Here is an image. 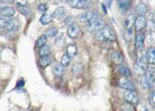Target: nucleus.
I'll use <instances>...</instances> for the list:
<instances>
[{
    "instance_id": "f257e3e1",
    "label": "nucleus",
    "mask_w": 155,
    "mask_h": 111,
    "mask_svg": "<svg viewBox=\"0 0 155 111\" xmlns=\"http://www.w3.org/2000/svg\"><path fill=\"white\" fill-rule=\"evenodd\" d=\"M97 38L101 41H108V42H112L116 40L114 31L110 26H104L101 30H98Z\"/></svg>"
},
{
    "instance_id": "f03ea898",
    "label": "nucleus",
    "mask_w": 155,
    "mask_h": 111,
    "mask_svg": "<svg viewBox=\"0 0 155 111\" xmlns=\"http://www.w3.org/2000/svg\"><path fill=\"white\" fill-rule=\"evenodd\" d=\"M148 62L146 61V58L145 56H140V57L137 59V61L134 65V71L136 75H142L145 74V71L146 68H148L147 67Z\"/></svg>"
},
{
    "instance_id": "7ed1b4c3",
    "label": "nucleus",
    "mask_w": 155,
    "mask_h": 111,
    "mask_svg": "<svg viewBox=\"0 0 155 111\" xmlns=\"http://www.w3.org/2000/svg\"><path fill=\"white\" fill-rule=\"evenodd\" d=\"M67 1L70 6L77 9H87L94 5L90 0H67Z\"/></svg>"
},
{
    "instance_id": "20e7f679",
    "label": "nucleus",
    "mask_w": 155,
    "mask_h": 111,
    "mask_svg": "<svg viewBox=\"0 0 155 111\" xmlns=\"http://www.w3.org/2000/svg\"><path fill=\"white\" fill-rule=\"evenodd\" d=\"M87 27H89L91 30H94V31H98V30H101L103 27H104V20H101V18H98V17L91 18V20L87 21Z\"/></svg>"
},
{
    "instance_id": "39448f33",
    "label": "nucleus",
    "mask_w": 155,
    "mask_h": 111,
    "mask_svg": "<svg viewBox=\"0 0 155 111\" xmlns=\"http://www.w3.org/2000/svg\"><path fill=\"white\" fill-rule=\"evenodd\" d=\"M123 97H124L125 101L127 103L132 104V105L138 104V101H139L138 95H137V93L134 90H126L124 92V94H123Z\"/></svg>"
},
{
    "instance_id": "423d86ee",
    "label": "nucleus",
    "mask_w": 155,
    "mask_h": 111,
    "mask_svg": "<svg viewBox=\"0 0 155 111\" xmlns=\"http://www.w3.org/2000/svg\"><path fill=\"white\" fill-rule=\"evenodd\" d=\"M53 15V18L58 20V21H61V20H64L67 16H68V11H67V9L65 7H58V8L55 9L54 13L52 14Z\"/></svg>"
},
{
    "instance_id": "0eeeda50",
    "label": "nucleus",
    "mask_w": 155,
    "mask_h": 111,
    "mask_svg": "<svg viewBox=\"0 0 155 111\" xmlns=\"http://www.w3.org/2000/svg\"><path fill=\"white\" fill-rule=\"evenodd\" d=\"M15 15V9L10 6L0 7V16L3 18H12Z\"/></svg>"
},
{
    "instance_id": "6e6552de",
    "label": "nucleus",
    "mask_w": 155,
    "mask_h": 111,
    "mask_svg": "<svg viewBox=\"0 0 155 111\" xmlns=\"http://www.w3.org/2000/svg\"><path fill=\"white\" fill-rule=\"evenodd\" d=\"M146 25V18L144 16H138L134 20V27L137 32H140L145 28Z\"/></svg>"
},
{
    "instance_id": "1a4fd4ad",
    "label": "nucleus",
    "mask_w": 155,
    "mask_h": 111,
    "mask_svg": "<svg viewBox=\"0 0 155 111\" xmlns=\"http://www.w3.org/2000/svg\"><path fill=\"white\" fill-rule=\"evenodd\" d=\"M80 33H81L80 27L78 26L77 24H75V23H74L73 25L69 26V29H68V31H67V34H68V36L70 38H72V39H75V38H77L80 35Z\"/></svg>"
},
{
    "instance_id": "9d476101",
    "label": "nucleus",
    "mask_w": 155,
    "mask_h": 111,
    "mask_svg": "<svg viewBox=\"0 0 155 111\" xmlns=\"http://www.w3.org/2000/svg\"><path fill=\"white\" fill-rule=\"evenodd\" d=\"M144 44H145V37L144 35L141 33H137L135 36V48L137 51L142 50L144 47Z\"/></svg>"
},
{
    "instance_id": "9b49d317",
    "label": "nucleus",
    "mask_w": 155,
    "mask_h": 111,
    "mask_svg": "<svg viewBox=\"0 0 155 111\" xmlns=\"http://www.w3.org/2000/svg\"><path fill=\"white\" fill-rule=\"evenodd\" d=\"M110 61L115 65H121L123 61H124L123 56L120 53H118V52H111L110 54Z\"/></svg>"
},
{
    "instance_id": "f8f14e48",
    "label": "nucleus",
    "mask_w": 155,
    "mask_h": 111,
    "mask_svg": "<svg viewBox=\"0 0 155 111\" xmlns=\"http://www.w3.org/2000/svg\"><path fill=\"white\" fill-rule=\"evenodd\" d=\"M94 17H97V14L94 11H86L79 15V20L82 21V22H87L91 18H94Z\"/></svg>"
},
{
    "instance_id": "ddd939ff",
    "label": "nucleus",
    "mask_w": 155,
    "mask_h": 111,
    "mask_svg": "<svg viewBox=\"0 0 155 111\" xmlns=\"http://www.w3.org/2000/svg\"><path fill=\"white\" fill-rule=\"evenodd\" d=\"M145 58H146L147 62H148L149 65H153L155 64V49H154V47L148 48V50L146 52Z\"/></svg>"
},
{
    "instance_id": "4468645a",
    "label": "nucleus",
    "mask_w": 155,
    "mask_h": 111,
    "mask_svg": "<svg viewBox=\"0 0 155 111\" xmlns=\"http://www.w3.org/2000/svg\"><path fill=\"white\" fill-rule=\"evenodd\" d=\"M52 71H53V75H54L56 78H61V76L64 75L65 69L61 64H55L52 68Z\"/></svg>"
},
{
    "instance_id": "2eb2a0df",
    "label": "nucleus",
    "mask_w": 155,
    "mask_h": 111,
    "mask_svg": "<svg viewBox=\"0 0 155 111\" xmlns=\"http://www.w3.org/2000/svg\"><path fill=\"white\" fill-rule=\"evenodd\" d=\"M118 84L121 88L125 89V90H135L134 84H133L131 81H127V79H120L118 82Z\"/></svg>"
},
{
    "instance_id": "dca6fc26",
    "label": "nucleus",
    "mask_w": 155,
    "mask_h": 111,
    "mask_svg": "<svg viewBox=\"0 0 155 111\" xmlns=\"http://www.w3.org/2000/svg\"><path fill=\"white\" fill-rule=\"evenodd\" d=\"M118 8L120 11L125 12L131 7V0H118Z\"/></svg>"
},
{
    "instance_id": "f3484780",
    "label": "nucleus",
    "mask_w": 155,
    "mask_h": 111,
    "mask_svg": "<svg viewBox=\"0 0 155 111\" xmlns=\"http://www.w3.org/2000/svg\"><path fill=\"white\" fill-rule=\"evenodd\" d=\"M53 62V58L52 56H45V57H41L40 60H39V65L42 68H47L48 65H50Z\"/></svg>"
},
{
    "instance_id": "a211bd4d",
    "label": "nucleus",
    "mask_w": 155,
    "mask_h": 111,
    "mask_svg": "<svg viewBox=\"0 0 155 111\" xmlns=\"http://www.w3.org/2000/svg\"><path fill=\"white\" fill-rule=\"evenodd\" d=\"M134 16L133 15H129V16H126L125 19L123 20V27L125 28V29H130V28H132V26L134 25Z\"/></svg>"
},
{
    "instance_id": "6ab92c4d",
    "label": "nucleus",
    "mask_w": 155,
    "mask_h": 111,
    "mask_svg": "<svg viewBox=\"0 0 155 111\" xmlns=\"http://www.w3.org/2000/svg\"><path fill=\"white\" fill-rule=\"evenodd\" d=\"M53 15L52 14H47V13H45V14H42V16H41V18H40V23L42 24V25H49L52 21H53Z\"/></svg>"
},
{
    "instance_id": "aec40b11",
    "label": "nucleus",
    "mask_w": 155,
    "mask_h": 111,
    "mask_svg": "<svg viewBox=\"0 0 155 111\" xmlns=\"http://www.w3.org/2000/svg\"><path fill=\"white\" fill-rule=\"evenodd\" d=\"M140 84H141V86L144 89H149L152 87V85H153L145 75H142L141 78H140Z\"/></svg>"
},
{
    "instance_id": "412c9836",
    "label": "nucleus",
    "mask_w": 155,
    "mask_h": 111,
    "mask_svg": "<svg viewBox=\"0 0 155 111\" xmlns=\"http://www.w3.org/2000/svg\"><path fill=\"white\" fill-rule=\"evenodd\" d=\"M20 27V23L19 21H17L15 19H12L10 18L9 20V24H8V27H7L6 30H11V31H16L18 30Z\"/></svg>"
},
{
    "instance_id": "4be33fe9",
    "label": "nucleus",
    "mask_w": 155,
    "mask_h": 111,
    "mask_svg": "<svg viewBox=\"0 0 155 111\" xmlns=\"http://www.w3.org/2000/svg\"><path fill=\"white\" fill-rule=\"evenodd\" d=\"M135 11L140 16L145 15L146 12H147V6H146V4H144V3H139V4L136 6Z\"/></svg>"
},
{
    "instance_id": "5701e85b",
    "label": "nucleus",
    "mask_w": 155,
    "mask_h": 111,
    "mask_svg": "<svg viewBox=\"0 0 155 111\" xmlns=\"http://www.w3.org/2000/svg\"><path fill=\"white\" fill-rule=\"evenodd\" d=\"M51 54V49L47 45H44L43 47L39 48V55L41 57H45V56H49Z\"/></svg>"
},
{
    "instance_id": "b1692460",
    "label": "nucleus",
    "mask_w": 155,
    "mask_h": 111,
    "mask_svg": "<svg viewBox=\"0 0 155 111\" xmlns=\"http://www.w3.org/2000/svg\"><path fill=\"white\" fill-rule=\"evenodd\" d=\"M66 52H67V55L69 56V57H74L76 54H77V46L76 45H74V44H71V45H69L68 47H67V50H66Z\"/></svg>"
},
{
    "instance_id": "393cba45",
    "label": "nucleus",
    "mask_w": 155,
    "mask_h": 111,
    "mask_svg": "<svg viewBox=\"0 0 155 111\" xmlns=\"http://www.w3.org/2000/svg\"><path fill=\"white\" fill-rule=\"evenodd\" d=\"M118 71L122 76H130L131 75V71H130V69L128 68L124 67V65H119Z\"/></svg>"
},
{
    "instance_id": "a878e982",
    "label": "nucleus",
    "mask_w": 155,
    "mask_h": 111,
    "mask_svg": "<svg viewBox=\"0 0 155 111\" xmlns=\"http://www.w3.org/2000/svg\"><path fill=\"white\" fill-rule=\"evenodd\" d=\"M58 34V29L56 27H51V28H49V29L47 30V32H46V35L45 36L46 37H49V38H53V37H55L56 35Z\"/></svg>"
},
{
    "instance_id": "bb28decb",
    "label": "nucleus",
    "mask_w": 155,
    "mask_h": 111,
    "mask_svg": "<svg viewBox=\"0 0 155 111\" xmlns=\"http://www.w3.org/2000/svg\"><path fill=\"white\" fill-rule=\"evenodd\" d=\"M9 20L10 18H3V17H0V30L7 29L8 24H9Z\"/></svg>"
},
{
    "instance_id": "cd10ccee",
    "label": "nucleus",
    "mask_w": 155,
    "mask_h": 111,
    "mask_svg": "<svg viewBox=\"0 0 155 111\" xmlns=\"http://www.w3.org/2000/svg\"><path fill=\"white\" fill-rule=\"evenodd\" d=\"M46 42H47V37H46L45 35H43V36H41V37H39L38 40L36 41V47H38V48L43 47L44 45H46Z\"/></svg>"
},
{
    "instance_id": "c85d7f7f",
    "label": "nucleus",
    "mask_w": 155,
    "mask_h": 111,
    "mask_svg": "<svg viewBox=\"0 0 155 111\" xmlns=\"http://www.w3.org/2000/svg\"><path fill=\"white\" fill-rule=\"evenodd\" d=\"M70 62H71V57H69L68 55L65 54V55L62 57L61 65L65 68V67H68V65H70Z\"/></svg>"
},
{
    "instance_id": "c756f323",
    "label": "nucleus",
    "mask_w": 155,
    "mask_h": 111,
    "mask_svg": "<svg viewBox=\"0 0 155 111\" xmlns=\"http://www.w3.org/2000/svg\"><path fill=\"white\" fill-rule=\"evenodd\" d=\"M18 10L21 14H23V15H25V16H30V14H31L30 9L28 8V7H26L25 5L18 6Z\"/></svg>"
},
{
    "instance_id": "7c9ffc66",
    "label": "nucleus",
    "mask_w": 155,
    "mask_h": 111,
    "mask_svg": "<svg viewBox=\"0 0 155 111\" xmlns=\"http://www.w3.org/2000/svg\"><path fill=\"white\" fill-rule=\"evenodd\" d=\"M120 111H135V108H134V105H132V104L124 103L121 106Z\"/></svg>"
},
{
    "instance_id": "2f4dec72",
    "label": "nucleus",
    "mask_w": 155,
    "mask_h": 111,
    "mask_svg": "<svg viewBox=\"0 0 155 111\" xmlns=\"http://www.w3.org/2000/svg\"><path fill=\"white\" fill-rule=\"evenodd\" d=\"M147 30H148L149 33H153L154 32V21L153 20H146V25Z\"/></svg>"
},
{
    "instance_id": "473e14b6",
    "label": "nucleus",
    "mask_w": 155,
    "mask_h": 111,
    "mask_svg": "<svg viewBox=\"0 0 155 111\" xmlns=\"http://www.w3.org/2000/svg\"><path fill=\"white\" fill-rule=\"evenodd\" d=\"M47 10H48V6H47V4H45V3H42V4L38 6V11L42 14H45L47 12Z\"/></svg>"
},
{
    "instance_id": "72a5a7b5",
    "label": "nucleus",
    "mask_w": 155,
    "mask_h": 111,
    "mask_svg": "<svg viewBox=\"0 0 155 111\" xmlns=\"http://www.w3.org/2000/svg\"><path fill=\"white\" fill-rule=\"evenodd\" d=\"M124 36H125L126 41H129L130 39H131L132 36H133V30H132V28H130V29H126V32L124 34Z\"/></svg>"
},
{
    "instance_id": "f704fd0d",
    "label": "nucleus",
    "mask_w": 155,
    "mask_h": 111,
    "mask_svg": "<svg viewBox=\"0 0 155 111\" xmlns=\"http://www.w3.org/2000/svg\"><path fill=\"white\" fill-rule=\"evenodd\" d=\"M74 24V19L73 17H70V16H67L65 18V25L66 26H71Z\"/></svg>"
},
{
    "instance_id": "c9c22d12",
    "label": "nucleus",
    "mask_w": 155,
    "mask_h": 111,
    "mask_svg": "<svg viewBox=\"0 0 155 111\" xmlns=\"http://www.w3.org/2000/svg\"><path fill=\"white\" fill-rule=\"evenodd\" d=\"M149 103L151 104V105H154V103H155V91H152L150 93V95H149Z\"/></svg>"
},
{
    "instance_id": "e433bc0d",
    "label": "nucleus",
    "mask_w": 155,
    "mask_h": 111,
    "mask_svg": "<svg viewBox=\"0 0 155 111\" xmlns=\"http://www.w3.org/2000/svg\"><path fill=\"white\" fill-rule=\"evenodd\" d=\"M14 2L16 3L17 5H26L27 4V0H14Z\"/></svg>"
}]
</instances>
